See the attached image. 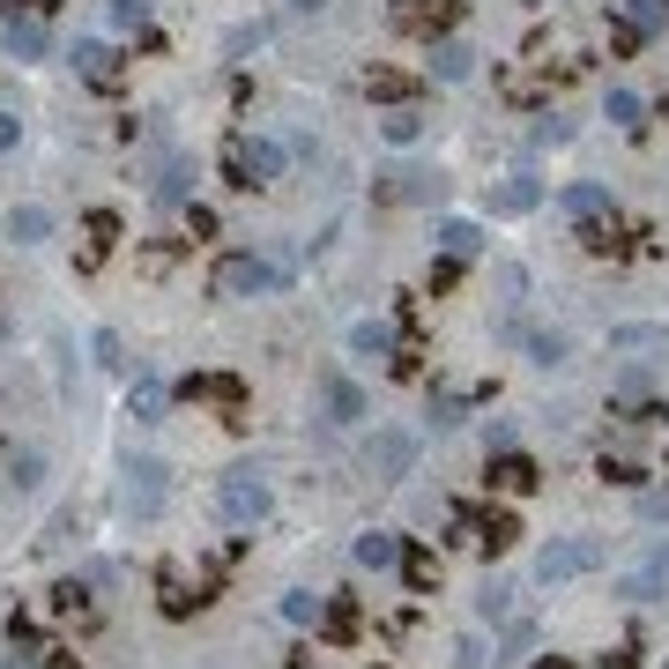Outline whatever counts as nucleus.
<instances>
[{
	"label": "nucleus",
	"mask_w": 669,
	"mask_h": 669,
	"mask_svg": "<svg viewBox=\"0 0 669 669\" xmlns=\"http://www.w3.org/2000/svg\"><path fill=\"white\" fill-rule=\"evenodd\" d=\"M275 172H283V149H275L268 134H231V142H223V179H231L239 194L275 186Z\"/></svg>",
	"instance_id": "obj_1"
},
{
	"label": "nucleus",
	"mask_w": 669,
	"mask_h": 669,
	"mask_svg": "<svg viewBox=\"0 0 669 669\" xmlns=\"http://www.w3.org/2000/svg\"><path fill=\"white\" fill-rule=\"evenodd\" d=\"M283 283V268L275 261H261V253H223L216 268H209V291L216 297H261Z\"/></svg>",
	"instance_id": "obj_2"
},
{
	"label": "nucleus",
	"mask_w": 669,
	"mask_h": 669,
	"mask_svg": "<svg viewBox=\"0 0 669 669\" xmlns=\"http://www.w3.org/2000/svg\"><path fill=\"white\" fill-rule=\"evenodd\" d=\"M268 506H275V498H268V484H261L253 469H231L216 484V514L231 520V528H261V520H268Z\"/></svg>",
	"instance_id": "obj_3"
},
{
	"label": "nucleus",
	"mask_w": 669,
	"mask_h": 669,
	"mask_svg": "<svg viewBox=\"0 0 669 669\" xmlns=\"http://www.w3.org/2000/svg\"><path fill=\"white\" fill-rule=\"evenodd\" d=\"M387 23L439 45V38H454V23H462V0H395V8H387Z\"/></svg>",
	"instance_id": "obj_4"
},
{
	"label": "nucleus",
	"mask_w": 669,
	"mask_h": 669,
	"mask_svg": "<svg viewBox=\"0 0 669 669\" xmlns=\"http://www.w3.org/2000/svg\"><path fill=\"white\" fill-rule=\"evenodd\" d=\"M179 395H186V402H209L223 424L246 417V379H231V372H186V379H179Z\"/></svg>",
	"instance_id": "obj_5"
},
{
	"label": "nucleus",
	"mask_w": 669,
	"mask_h": 669,
	"mask_svg": "<svg viewBox=\"0 0 669 669\" xmlns=\"http://www.w3.org/2000/svg\"><path fill=\"white\" fill-rule=\"evenodd\" d=\"M439 194H446V179L417 172V164H395V172L372 179V201H379V209H409V201H439Z\"/></svg>",
	"instance_id": "obj_6"
},
{
	"label": "nucleus",
	"mask_w": 669,
	"mask_h": 669,
	"mask_svg": "<svg viewBox=\"0 0 669 669\" xmlns=\"http://www.w3.org/2000/svg\"><path fill=\"white\" fill-rule=\"evenodd\" d=\"M120 506H126L134 520H156V514H164V462H126Z\"/></svg>",
	"instance_id": "obj_7"
},
{
	"label": "nucleus",
	"mask_w": 669,
	"mask_h": 669,
	"mask_svg": "<svg viewBox=\"0 0 669 669\" xmlns=\"http://www.w3.org/2000/svg\"><path fill=\"white\" fill-rule=\"evenodd\" d=\"M74 74H82L90 90H120V82H126V60H120V45L82 38V45H74Z\"/></svg>",
	"instance_id": "obj_8"
},
{
	"label": "nucleus",
	"mask_w": 669,
	"mask_h": 669,
	"mask_svg": "<svg viewBox=\"0 0 669 669\" xmlns=\"http://www.w3.org/2000/svg\"><path fill=\"white\" fill-rule=\"evenodd\" d=\"M588 566H602V550L595 544H550L544 558H536V580L558 588V580H572V572H588Z\"/></svg>",
	"instance_id": "obj_9"
},
{
	"label": "nucleus",
	"mask_w": 669,
	"mask_h": 669,
	"mask_svg": "<svg viewBox=\"0 0 669 669\" xmlns=\"http://www.w3.org/2000/svg\"><path fill=\"white\" fill-rule=\"evenodd\" d=\"M484 484H491V491H506V498H528V491H536V462L506 446V454H491V469H484Z\"/></svg>",
	"instance_id": "obj_10"
},
{
	"label": "nucleus",
	"mask_w": 669,
	"mask_h": 669,
	"mask_svg": "<svg viewBox=\"0 0 669 669\" xmlns=\"http://www.w3.org/2000/svg\"><path fill=\"white\" fill-rule=\"evenodd\" d=\"M45 610L60 625H98V595H90V580H60V588L45 595Z\"/></svg>",
	"instance_id": "obj_11"
},
{
	"label": "nucleus",
	"mask_w": 669,
	"mask_h": 669,
	"mask_svg": "<svg viewBox=\"0 0 669 669\" xmlns=\"http://www.w3.org/2000/svg\"><path fill=\"white\" fill-rule=\"evenodd\" d=\"M409 462H417V439H409V432H379V439H372V476L395 484V476H409Z\"/></svg>",
	"instance_id": "obj_12"
},
{
	"label": "nucleus",
	"mask_w": 669,
	"mask_h": 669,
	"mask_svg": "<svg viewBox=\"0 0 669 669\" xmlns=\"http://www.w3.org/2000/svg\"><path fill=\"white\" fill-rule=\"evenodd\" d=\"M417 74L409 68H365V98H379V104H417Z\"/></svg>",
	"instance_id": "obj_13"
},
{
	"label": "nucleus",
	"mask_w": 669,
	"mask_h": 669,
	"mask_svg": "<svg viewBox=\"0 0 669 669\" xmlns=\"http://www.w3.org/2000/svg\"><path fill=\"white\" fill-rule=\"evenodd\" d=\"M112 246H120V216H112V209H90V216H82V268H98Z\"/></svg>",
	"instance_id": "obj_14"
},
{
	"label": "nucleus",
	"mask_w": 669,
	"mask_h": 669,
	"mask_svg": "<svg viewBox=\"0 0 669 669\" xmlns=\"http://www.w3.org/2000/svg\"><path fill=\"white\" fill-rule=\"evenodd\" d=\"M572 239H580L595 261H618V253H625V223H618V216H588L580 231H572Z\"/></svg>",
	"instance_id": "obj_15"
},
{
	"label": "nucleus",
	"mask_w": 669,
	"mask_h": 669,
	"mask_svg": "<svg viewBox=\"0 0 669 669\" xmlns=\"http://www.w3.org/2000/svg\"><path fill=\"white\" fill-rule=\"evenodd\" d=\"M0 23H8V52H16V60H45V23H38V16H0Z\"/></svg>",
	"instance_id": "obj_16"
},
{
	"label": "nucleus",
	"mask_w": 669,
	"mask_h": 669,
	"mask_svg": "<svg viewBox=\"0 0 669 669\" xmlns=\"http://www.w3.org/2000/svg\"><path fill=\"white\" fill-rule=\"evenodd\" d=\"M514 536H520V520L514 514H476V550H484V558H498V550H514Z\"/></svg>",
	"instance_id": "obj_17"
},
{
	"label": "nucleus",
	"mask_w": 669,
	"mask_h": 669,
	"mask_svg": "<svg viewBox=\"0 0 669 669\" xmlns=\"http://www.w3.org/2000/svg\"><path fill=\"white\" fill-rule=\"evenodd\" d=\"M357 566H365V572H387V566H402V536H387V528L357 536Z\"/></svg>",
	"instance_id": "obj_18"
},
{
	"label": "nucleus",
	"mask_w": 669,
	"mask_h": 669,
	"mask_svg": "<svg viewBox=\"0 0 669 669\" xmlns=\"http://www.w3.org/2000/svg\"><path fill=\"white\" fill-rule=\"evenodd\" d=\"M536 201H544V186H536V179H506V186L491 194V216H528Z\"/></svg>",
	"instance_id": "obj_19"
},
{
	"label": "nucleus",
	"mask_w": 669,
	"mask_h": 669,
	"mask_svg": "<svg viewBox=\"0 0 669 669\" xmlns=\"http://www.w3.org/2000/svg\"><path fill=\"white\" fill-rule=\"evenodd\" d=\"M469 68H476V52L462 45V38H439V45H432V74H439V82H462Z\"/></svg>",
	"instance_id": "obj_20"
},
{
	"label": "nucleus",
	"mask_w": 669,
	"mask_h": 669,
	"mask_svg": "<svg viewBox=\"0 0 669 669\" xmlns=\"http://www.w3.org/2000/svg\"><path fill=\"white\" fill-rule=\"evenodd\" d=\"M349 349H357V357H395V327L387 321H357L349 327Z\"/></svg>",
	"instance_id": "obj_21"
},
{
	"label": "nucleus",
	"mask_w": 669,
	"mask_h": 669,
	"mask_svg": "<svg viewBox=\"0 0 669 669\" xmlns=\"http://www.w3.org/2000/svg\"><path fill=\"white\" fill-rule=\"evenodd\" d=\"M476 246H484V231H476L469 216H446V223H439V253H454V261H469Z\"/></svg>",
	"instance_id": "obj_22"
},
{
	"label": "nucleus",
	"mask_w": 669,
	"mask_h": 669,
	"mask_svg": "<svg viewBox=\"0 0 669 669\" xmlns=\"http://www.w3.org/2000/svg\"><path fill=\"white\" fill-rule=\"evenodd\" d=\"M379 134H387L395 149H409V142L424 134V112H417V104H387V120H379Z\"/></svg>",
	"instance_id": "obj_23"
},
{
	"label": "nucleus",
	"mask_w": 669,
	"mask_h": 669,
	"mask_svg": "<svg viewBox=\"0 0 669 669\" xmlns=\"http://www.w3.org/2000/svg\"><path fill=\"white\" fill-rule=\"evenodd\" d=\"M558 209H566L572 223H588V216H610V194H602V186H566Z\"/></svg>",
	"instance_id": "obj_24"
},
{
	"label": "nucleus",
	"mask_w": 669,
	"mask_h": 669,
	"mask_svg": "<svg viewBox=\"0 0 669 669\" xmlns=\"http://www.w3.org/2000/svg\"><path fill=\"white\" fill-rule=\"evenodd\" d=\"M126 417L156 424V417H164V387H156V379H134V387H126Z\"/></svg>",
	"instance_id": "obj_25"
},
{
	"label": "nucleus",
	"mask_w": 669,
	"mask_h": 669,
	"mask_svg": "<svg viewBox=\"0 0 669 669\" xmlns=\"http://www.w3.org/2000/svg\"><path fill=\"white\" fill-rule=\"evenodd\" d=\"M595 476H602V484H618V491H640V484H647V469L632 462V454H602V462H595Z\"/></svg>",
	"instance_id": "obj_26"
},
{
	"label": "nucleus",
	"mask_w": 669,
	"mask_h": 669,
	"mask_svg": "<svg viewBox=\"0 0 669 669\" xmlns=\"http://www.w3.org/2000/svg\"><path fill=\"white\" fill-rule=\"evenodd\" d=\"M402 580H409L417 595H432L439 588V558H432V550H402Z\"/></svg>",
	"instance_id": "obj_27"
},
{
	"label": "nucleus",
	"mask_w": 669,
	"mask_h": 669,
	"mask_svg": "<svg viewBox=\"0 0 669 669\" xmlns=\"http://www.w3.org/2000/svg\"><path fill=\"white\" fill-rule=\"evenodd\" d=\"M327 417H335V424H357V417H365V395H357L349 379H327Z\"/></svg>",
	"instance_id": "obj_28"
},
{
	"label": "nucleus",
	"mask_w": 669,
	"mask_h": 669,
	"mask_svg": "<svg viewBox=\"0 0 669 669\" xmlns=\"http://www.w3.org/2000/svg\"><path fill=\"white\" fill-rule=\"evenodd\" d=\"M45 231H52V216H45V209H16V216H8V239H16V246H38Z\"/></svg>",
	"instance_id": "obj_29"
},
{
	"label": "nucleus",
	"mask_w": 669,
	"mask_h": 669,
	"mask_svg": "<svg viewBox=\"0 0 669 669\" xmlns=\"http://www.w3.org/2000/svg\"><path fill=\"white\" fill-rule=\"evenodd\" d=\"M0 469H8V491H30V484H38V469H45V462H38V446H23V454H8V462H0Z\"/></svg>",
	"instance_id": "obj_30"
},
{
	"label": "nucleus",
	"mask_w": 669,
	"mask_h": 669,
	"mask_svg": "<svg viewBox=\"0 0 669 669\" xmlns=\"http://www.w3.org/2000/svg\"><path fill=\"white\" fill-rule=\"evenodd\" d=\"M283 618H291V625H321L327 610H321V595H305V588H291V595H283Z\"/></svg>",
	"instance_id": "obj_31"
},
{
	"label": "nucleus",
	"mask_w": 669,
	"mask_h": 669,
	"mask_svg": "<svg viewBox=\"0 0 669 669\" xmlns=\"http://www.w3.org/2000/svg\"><path fill=\"white\" fill-rule=\"evenodd\" d=\"M640 112H647V104H640V98H632V90H610V120H618V126H625V134H640V126H647V120H640Z\"/></svg>",
	"instance_id": "obj_32"
},
{
	"label": "nucleus",
	"mask_w": 669,
	"mask_h": 669,
	"mask_svg": "<svg viewBox=\"0 0 669 669\" xmlns=\"http://www.w3.org/2000/svg\"><path fill=\"white\" fill-rule=\"evenodd\" d=\"M625 23L640 30V38H655L662 30V0H625Z\"/></svg>",
	"instance_id": "obj_33"
},
{
	"label": "nucleus",
	"mask_w": 669,
	"mask_h": 669,
	"mask_svg": "<svg viewBox=\"0 0 669 669\" xmlns=\"http://www.w3.org/2000/svg\"><path fill=\"white\" fill-rule=\"evenodd\" d=\"M647 395H655V379H647L640 365H632V372H618V402H625V409H640Z\"/></svg>",
	"instance_id": "obj_34"
},
{
	"label": "nucleus",
	"mask_w": 669,
	"mask_h": 669,
	"mask_svg": "<svg viewBox=\"0 0 669 669\" xmlns=\"http://www.w3.org/2000/svg\"><path fill=\"white\" fill-rule=\"evenodd\" d=\"M462 409H469V395H432V432H454Z\"/></svg>",
	"instance_id": "obj_35"
},
{
	"label": "nucleus",
	"mask_w": 669,
	"mask_h": 669,
	"mask_svg": "<svg viewBox=\"0 0 669 669\" xmlns=\"http://www.w3.org/2000/svg\"><path fill=\"white\" fill-rule=\"evenodd\" d=\"M506 595H514V588H498V580H491V588H484V595H476V618H506V610H514V602H506Z\"/></svg>",
	"instance_id": "obj_36"
},
{
	"label": "nucleus",
	"mask_w": 669,
	"mask_h": 669,
	"mask_svg": "<svg viewBox=\"0 0 669 669\" xmlns=\"http://www.w3.org/2000/svg\"><path fill=\"white\" fill-rule=\"evenodd\" d=\"M327 632H335V640H349V632H357V602H327Z\"/></svg>",
	"instance_id": "obj_37"
},
{
	"label": "nucleus",
	"mask_w": 669,
	"mask_h": 669,
	"mask_svg": "<svg viewBox=\"0 0 669 669\" xmlns=\"http://www.w3.org/2000/svg\"><path fill=\"white\" fill-rule=\"evenodd\" d=\"M112 23L120 30H149V0H112Z\"/></svg>",
	"instance_id": "obj_38"
},
{
	"label": "nucleus",
	"mask_w": 669,
	"mask_h": 669,
	"mask_svg": "<svg viewBox=\"0 0 669 669\" xmlns=\"http://www.w3.org/2000/svg\"><path fill=\"white\" fill-rule=\"evenodd\" d=\"M387 365H395V379H417V372H424V349L417 343H395V357H387Z\"/></svg>",
	"instance_id": "obj_39"
},
{
	"label": "nucleus",
	"mask_w": 669,
	"mask_h": 669,
	"mask_svg": "<svg viewBox=\"0 0 669 669\" xmlns=\"http://www.w3.org/2000/svg\"><path fill=\"white\" fill-rule=\"evenodd\" d=\"M528 357H536V365H566V335H536Z\"/></svg>",
	"instance_id": "obj_40"
},
{
	"label": "nucleus",
	"mask_w": 669,
	"mask_h": 669,
	"mask_svg": "<svg viewBox=\"0 0 669 669\" xmlns=\"http://www.w3.org/2000/svg\"><path fill=\"white\" fill-rule=\"evenodd\" d=\"M172 261H179V239H156V246L142 253V268H149V275H164V268H172Z\"/></svg>",
	"instance_id": "obj_41"
},
{
	"label": "nucleus",
	"mask_w": 669,
	"mask_h": 669,
	"mask_svg": "<svg viewBox=\"0 0 669 669\" xmlns=\"http://www.w3.org/2000/svg\"><path fill=\"white\" fill-rule=\"evenodd\" d=\"M0 16H38L45 23V16H60V0H0Z\"/></svg>",
	"instance_id": "obj_42"
},
{
	"label": "nucleus",
	"mask_w": 669,
	"mask_h": 669,
	"mask_svg": "<svg viewBox=\"0 0 669 669\" xmlns=\"http://www.w3.org/2000/svg\"><path fill=\"white\" fill-rule=\"evenodd\" d=\"M454 283H462V261L439 253V261H432V291H454Z\"/></svg>",
	"instance_id": "obj_43"
},
{
	"label": "nucleus",
	"mask_w": 669,
	"mask_h": 669,
	"mask_svg": "<svg viewBox=\"0 0 669 669\" xmlns=\"http://www.w3.org/2000/svg\"><path fill=\"white\" fill-rule=\"evenodd\" d=\"M186 231H194V239H216V209H201L194 201V209H186Z\"/></svg>",
	"instance_id": "obj_44"
},
{
	"label": "nucleus",
	"mask_w": 669,
	"mask_h": 669,
	"mask_svg": "<svg viewBox=\"0 0 669 669\" xmlns=\"http://www.w3.org/2000/svg\"><path fill=\"white\" fill-rule=\"evenodd\" d=\"M90 349H98V365H112V372L126 365V357H120V335H112V327H104V335H98V343H90Z\"/></svg>",
	"instance_id": "obj_45"
},
{
	"label": "nucleus",
	"mask_w": 669,
	"mask_h": 669,
	"mask_svg": "<svg viewBox=\"0 0 669 669\" xmlns=\"http://www.w3.org/2000/svg\"><path fill=\"white\" fill-rule=\"evenodd\" d=\"M602 669H640V647H632V640L610 647V655H602Z\"/></svg>",
	"instance_id": "obj_46"
},
{
	"label": "nucleus",
	"mask_w": 669,
	"mask_h": 669,
	"mask_svg": "<svg viewBox=\"0 0 669 669\" xmlns=\"http://www.w3.org/2000/svg\"><path fill=\"white\" fill-rule=\"evenodd\" d=\"M16 134H23V120H16V112H0V149H16Z\"/></svg>",
	"instance_id": "obj_47"
},
{
	"label": "nucleus",
	"mask_w": 669,
	"mask_h": 669,
	"mask_svg": "<svg viewBox=\"0 0 669 669\" xmlns=\"http://www.w3.org/2000/svg\"><path fill=\"white\" fill-rule=\"evenodd\" d=\"M45 669H82V662H74V655H45Z\"/></svg>",
	"instance_id": "obj_48"
},
{
	"label": "nucleus",
	"mask_w": 669,
	"mask_h": 669,
	"mask_svg": "<svg viewBox=\"0 0 669 669\" xmlns=\"http://www.w3.org/2000/svg\"><path fill=\"white\" fill-rule=\"evenodd\" d=\"M297 8H327V0H297Z\"/></svg>",
	"instance_id": "obj_49"
},
{
	"label": "nucleus",
	"mask_w": 669,
	"mask_h": 669,
	"mask_svg": "<svg viewBox=\"0 0 669 669\" xmlns=\"http://www.w3.org/2000/svg\"><path fill=\"white\" fill-rule=\"evenodd\" d=\"M520 8H550V0H520Z\"/></svg>",
	"instance_id": "obj_50"
},
{
	"label": "nucleus",
	"mask_w": 669,
	"mask_h": 669,
	"mask_svg": "<svg viewBox=\"0 0 669 669\" xmlns=\"http://www.w3.org/2000/svg\"><path fill=\"white\" fill-rule=\"evenodd\" d=\"M544 669H572V662H544Z\"/></svg>",
	"instance_id": "obj_51"
}]
</instances>
